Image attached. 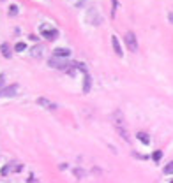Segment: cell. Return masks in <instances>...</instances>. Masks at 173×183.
Wrapping results in <instances>:
<instances>
[{
	"mask_svg": "<svg viewBox=\"0 0 173 183\" xmlns=\"http://www.w3.org/2000/svg\"><path fill=\"white\" fill-rule=\"evenodd\" d=\"M113 125H115L117 132L120 134V137H122V139H125V141H129L127 130H125V127H124V116H122V113H120V111H115V113H113Z\"/></svg>",
	"mask_w": 173,
	"mask_h": 183,
	"instance_id": "1",
	"label": "cell"
},
{
	"mask_svg": "<svg viewBox=\"0 0 173 183\" xmlns=\"http://www.w3.org/2000/svg\"><path fill=\"white\" fill-rule=\"evenodd\" d=\"M71 65H73V62H69V60H65V58H58V56H51V58H50V67L67 71Z\"/></svg>",
	"mask_w": 173,
	"mask_h": 183,
	"instance_id": "2",
	"label": "cell"
},
{
	"mask_svg": "<svg viewBox=\"0 0 173 183\" xmlns=\"http://www.w3.org/2000/svg\"><path fill=\"white\" fill-rule=\"evenodd\" d=\"M124 41H125V46H127L129 51H133V53L138 51V41H136L134 32H127V34L124 35Z\"/></svg>",
	"mask_w": 173,
	"mask_h": 183,
	"instance_id": "3",
	"label": "cell"
},
{
	"mask_svg": "<svg viewBox=\"0 0 173 183\" xmlns=\"http://www.w3.org/2000/svg\"><path fill=\"white\" fill-rule=\"evenodd\" d=\"M37 104H39V106H42L44 109H48V111H55V109H57V104H55V102H51V100H48L46 97H39Z\"/></svg>",
	"mask_w": 173,
	"mask_h": 183,
	"instance_id": "4",
	"label": "cell"
},
{
	"mask_svg": "<svg viewBox=\"0 0 173 183\" xmlns=\"http://www.w3.org/2000/svg\"><path fill=\"white\" fill-rule=\"evenodd\" d=\"M18 93V85H11V86H5L0 92V97H14Z\"/></svg>",
	"mask_w": 173,
	"mask_h": 183,
	"instance_id": "5",
	"label": "cell"
},
{
	"mask_svg": "<svg viewBox=\"0 0 173 183\" xmlns=\"http://www.w3.org/2000/svg\"><path fill=\"white\" fill-rule=\"evenodd\" d=\"M41 32H42V35L46 37L48 41H53V39H57V35H58L57 30H50L46 25H42V27H41Z\"/></svg>",
	"mask_w": 173,
	"mask_h": 183,
	"instance_id": "6",
	"label": "cell"
},
{
	"mask_svg": "<svg viewBox=\"0 0 173 183\" xmlns=\"http://www.w3.org/2000/svg\"><path fill=\"white\" fill-rule=\"evenodd\" d=\"M111 44H113V49H115L117 55H118V56L124 55V51H122V46H120V42H118L117 35H111Z\"/></svg>",
	"mask_w": 173,
	"mask_h": 183,
	"instance_id": "7",
	"label": "cell"
},
{
	"mask_svg": "<svg viewBox=\"0 0 173 183\" xmlns=\"http://www.w3.org/2000/svg\"><path fill=\"white\" fill-rule=\"evenodd\" d=\"M69 55H71V51L65 49V48H57V49L53 51V56H58V58H67Z\"/></svg>",
	"mask_w": 173,
	"mask_h": 183,
	"instance_id": "8",
	"label": "cell"
},
{
	"mask_svg": "<svg viewBox=\"0 0 173 183\" xmlns=\"http://www.w3.org/2000/svg\"><path fill=\"white\" fill-rule=\"evenodd\" d=\"M90 88H92V79H90V76H88V74H85V76H83V92H85V93H88Z\"/></svg>",
	"mask_w": 173,
	"mask_h": 183,
	"instance_id": "9",
	"label": "cell"
},
{
	"mask_svg": "<svg viewBox=\"0 0 173 183\" xmlns=\"http://www.w3.org/2000/svg\"><path fill=\"white\" fill-rule=\"evenodd\" d=\"M0 49H2V55L5 56V58H11V49H9V44H7V42H4V44L0 46Z\"/></svg>",
	"mask_w": 173,
	"mask_h": 183,
	"instance_id": "10",
	"label": "cell"
},
{
	"mask_svg": "<svg viewBox=\"0 0 173 183\" xmlns=\"http://www.w3.org/2000/svg\"><path fill=\"white\" fill-rule=\"evenodd\" d=\"M32 56L41 58V56H42V48H41V46H34V48H32Z\"/></svg>",
	"mask_w": 173,
	"mask_h": 183,
	"instance_id": "11",
	"label": "cell"
},
{
	"mask_svg": "<svg viewBox=\"0 0 173 183\" xmlns=\"http://www.w3.org/2000/svg\"><path fill=\"white\" fill-rule=\"evenodd\" d=\"M138 139H140L143 145H148V143H150V139H148V136H147L145 132H140V134H138Z\"/></svg>",
	"mask_w": 173,
	"mask_h": 183,
	"instance_id": "12",
	"label": "cell"
},
{
	"mask_svg": "<svg viewBox=\"0 0 173 183\" xmlns=\"http://www.w3.org/2000/svg\"><path fill=\"white\" fill-rule=\"evenodd\" d=\"M163 173H164V174H173V162H170V164H166V165H164Z\"/></svg>",
	"mask_w": 173,
	"mask_h": 183,
	"instance_id": "13",
	"label": "cell"
},
{
	"mask_svg": "<svg viewBox=\"0 0 173 183\" xmlns=\"http://www.w3.org/2000/svg\"><path fill=\"white\" fill-rule=\"evenodd\" d=\"M14 49H16L18 53H21V51H25V49H27V44H25V42H18V44L14 46Z\"/></svg>",
	"mask_w": 173,
	"mask_h": 183,
	"instance_id": "14",
	"label": "cell"
},
{
	"mask_svg": "<svg viewBox=\"0 0 173 183\" xmlns=\"http://www.w3.org/2000/svg\"><path fill=\"white\" fill-rule=\"evenodd\" d=\"M16 14H18V5L13 4V5L9 7V16H16Z\"/></svg>",
	"mask_w": 173,
	"mask_h": 183,
	"instance_id": "15",
	"label": "cell"
},
{
	"mask_svg": "<svg viewBox=\"0 0 173 183\" xmlns=\"http://www.w3.org/2000/svg\"><path fill=\"white\" fill-rule=\"evenodd\" d=\"M9 171H13V165H11V164L4 165V169H2V174H4V176H7V174H9Z\"/></svg>",
	"mask_w": 173,
	"mask_h": 183,
	"instance_id": "16",
	"label": "cell"
},
{
	"mask_svg": "<svg viewBox=\"0 0 173 183\" xmlns=\"http://www.w3.org/2000/svg\"><path fill=\"white\" fill-rule=\"evenodd\" d=\"M161 157H163V153H161V151H154V155H152V159H154V160H159Z\"/></svg>",
	"mask_w": 173,
	"mask_h": 183,
	"instance_id": "17",
	"label": "cell"
},
{
	"mask_svg": "<svg viewBox=\"0 0 173 183\" xmlns=\"http://www.w3.org/2000/svg\"><path fill=\"white\" fill-rule=\"evenodd\" d=\"M111 4H113V11H111V14L115 16V13H117V7H118V2H117V0H111Z\"/></svg>",
	"mask_w": 173,
	"mask_h": 183,
	"instance_id": "18",
	"label": "cell"
},
{
	"mask_svg": "<svg viewBox=\"0 0 173 183\" xmlns=\"http://www.w3.org/2000/svg\"><path fill=\"white\" fill-rule=\"evenodd\" d=\"M76 174H78V178H83V174H85V173H83L81 169H76Z\"/></svg>",
	"mask_w": 173,
	"mask_h": 183,
	"instance_id": "19",
	"label": "cell"
},
{
	"mask_svg": "<svg viewBox=\"0 0 173 183\" xmlns=\"http://www.w3.org/2000/svg\"><path fill=\"white\" fill-rule=\"evenodd\" d=\"M4 79H5V77H4V76H0V92H2V85H4Z\"/></svg>",
	"mask_w": 173,
	"mask_h": 183,
	"instance_id": "20",
	"label": "cell"
},
{
	"mask_svg": "<svg viewBox=\"0 0 173 183\" xmlns=\"http://www.w3.org/2000/svg\"><path fill=\"white\" fill-rule=\"evenodd\" d=\"M172 183H173V182H172Z\"/></svg>",
	"mask_w": 173,
	"mask_h": 183,
	"instance_id": "21",
	"label": "cell"
}]
</instances>
